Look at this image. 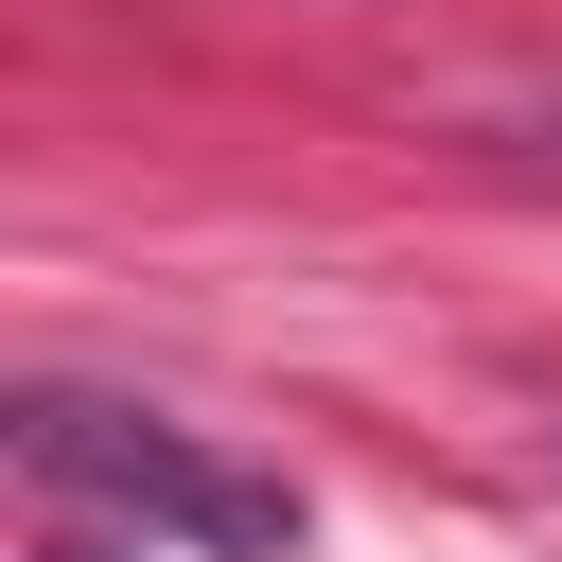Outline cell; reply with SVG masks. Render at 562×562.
Wrapping results in <instances>:
<instances>
[{
    "label": "cell",
    "mask_w": 562,
    "mask_h": 562,
    "mask_svg": "<svg viewBox=\"0 0 562 562\" xmlns=\"http://www.w3.org/2000/svg\"><path fill=\"white\" fill-rule=\"evenodd\" d=\"M18 474L88 527H123L140 562H281L299 544V492L263 457H211L193 422L158 404H88V386H35L18 404Z\"/></svg>",
    "instance_id": "cell-1"
},
{
    "label": "cell",
    "mask_w": 562,
    "mask_h": 562,
    "mask_svg": "<svg viewBox=\"0 0 562 562\" xmlns=\"http://www.w3.org/2000/svg\"><path fill=\"white\" fill-rule=\"evenodd\" d=\"M53 562H140V544H53Z\"/></svg>",
    "instance_id": "cell-2"
}]
</instances>
